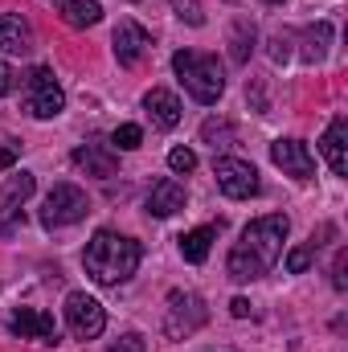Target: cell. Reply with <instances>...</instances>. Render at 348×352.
I'll return each instance as SVG.
<instances>
[{
  "mask_svg": "<svg viewBox=\"0 0 348 352\" xmlns=\"http://www.w3.org/2000/svg\"><path fill=\"white\" fill-rule=\"evenodd\" d=\"M266 4H283V0H266Z\"/></svg>",
  "mask_w": 348,
  "mask_h": 352,
  "instance_id": "cell-33",
  "label": "cell"
},
{
  "mask_svg": "<svg viewBox=\"0 0 348 352\" xmlns=\"http://www.w3.org/2000/svg\"><path fill=\"white\" fill-rule=\"evenodd\" d=\"M213 238H217V226L188 230V234L180 238V254H184V263H205V258H209V246H213Z\"/></svg>",
  "mask_w": 348,
  "mask_h": 352,
  "instance_id": "cell-19",
  "label": "cell"
},
{
  "mask_svg": "<svg viewBox=\"0 0 348 352\" xmlns=\"http://www.w3.org/2000/svg\"><path fill=\"white\" fill-rule=\"evenodd\" d=\"M180 209H184V184L173 180V176L156 180L152 192H148V213H152V217H173Z\"/></svg>",
  "mask_w": 348,
  "mask_h": 352,
  "instance_id": "cell-15",
  "label": "cell"
},
{
  "mask_svg": "<svg viewBox=\"0 0 348 352\" xmlns=\"http://www.w3.org/2000/svg\"><path fill=\"white\" fill-rule=\"evenodd\" d=\"M316 246H320V242L312 238L307 246H295V250H287V270H291V274H303L307 266L316 263Z\"/></svg>",
  "mask_w": 348,
  "mask_h": 352,
  "instance_id": "cell-24",
  "label": "cell"
},
{
  "mask_svg": "<svg viewBox=\"0 0 348 352\" xmlns=\"http://www.w3.org/2000/svg\"><path fill=\"white\" fill-rule=\"evenodd\" d=\"M303 41H307L303 58H307V62H324V54H328V41H332V25H328V21H320L316 29H307V33H303Z\"/></svg>",
  "mask_w": 348,
  "mask_h": 352,
  "instance_id": "cell-21",
  "label": "cell"
},
{
  "mask_svg": "<svg viewBox=\"0 0 348 352\" xmlns=\"http://www.w3.org/2000/svg\"><path fill=\"white\" fill-rule=\"evenodd\" d=\"M70 160H74V168H83L87 176H98V180L115 176V168H119V156L111 144H83V148H74Z\"/></svg>",
  "mask_w": 348,
  "mask_h": 352,
  "instance_id": "cell-13",
  "label": "cell"
},
{
  "mask_svg": "<svg viewBox=\"0 0 348 352\" xmlns=\"http://www.w3.org/2000/svg\"><path fill=\"white\" fill-rule=\"evenodd\" d=\"M8 328H12V336H21V340L58 344V324H54V316L41 311V307H17L12 320H8Z\"/></svg>",
  "mask_w": 348,
  "mask_h": 352,
  "instance_id": "cell-9",
  "label": "cell"
},
{
  "mask_svg": "<svg viewBox=\"0 0 348 352\" xmlns=\"http://www.w3.org/2000/svg\"><path fill=\"white\" fill-rule=\"evenodd\" d=\"M17 156H21L17 144H0V173H8V168L17 164Z\"/></svg>",
  "mask_w": 348,
  "mask_h": 352,
  "instance_id": "cell-29",
  "label": "cell"
},
{
  "mask_svg": "<svg viewBox=\"0 0 348 352\" xmlns=\"http://www.w3.org/2000/svg\"><path fill=\"white\" fill-rule=\"evenodd\" d=\"M12 87H17V74H12V66H8V62H0V98H4V94H12Z\"/></svg>",
  "mask_w": 348,
  "mask_h": 352,
  "instance_id": "cell-30",
  "label": "cell"
},
{
  "mask_svg": "<svg viewBox=\"0 0 348 352\" xmlns=\"http://www.w3.org/2000/svg\"><path fill=\"white\" fill-rule=\"evenodd\" d=\"M90 213V201L87 192L78 188V184H54L50 188V197H45V205H41V226L45 230H62V226H74V221H83Z\"/></svg>",
  "mask_w": 348,
  "mask_h": 352,
  "instance_id": "cell-5",
  "label": "cell"
},
{
  "mask_svg": "<svg viewBox=\"0 0 348 352\" xmlns=\"http://www.w3.org/2000/svg\"><path fill=\"white\" fill-rule=\"evenodd\" d=\"M111 45H115L119 66H140V62H144V54L152 50V37H148V29H144V25H135V21H119V25H115Z\"/></svg>",
  "mask_w": 348,
  "mask_h": 352,
  "instance_id": "cell-11",
  "label": "cell"
},
{
  "mask_svg": "<svg viewBox=\"0 0 348 352\" xmlns=\"http://www.w3.org/2000/svg\"><path fill=\"white\" fill-rule=\"evenodd\" d=\"M29 111H33V119H58L66 111V94L50 66H37L29 74Z\"/></svg>",
  "mask_w": 348,
  "mask_h": 352,
  "instance_id": "cell-8",
  "label": "cell"
},
{
  "mask_svg": "<svg viewBox=\"0 0 348 352\" xmlns=\"http://www.w3.org/2000/svg\"><path fill=\"white\" fill-rule=\"evenodd\" d=\"M254 25L246 21V16H238L234 21V29H230V58L238 62V66H246L250 62V54H254Z\"/></svg>",
  "mask_w": 348,
  "mask_h": 352,
  "instance_id": "cell-20",
  "label": "cell"
},
{
  "mask_svg": "<svg viewBox=\"0 0 348 352\" xmlns=\"http://www.w3.org/2000/svg\"><path fill=\"white\" fill-rule=\"evenodd\" d=\"M287 230H291L287 213H266V217H254V221L242 230V238L234 242L230 258H226L230 278H234V283H254V278H262L270 266L283 258Z\"/></svg>",
  "mask_w": 348,
  "mask_h": 352,
  "instance_id": "cell-1",
  "label": "cell"
},
{
  "mask_svg": "<svg viewBox=\"0 0 348 352\" xmlns=\"http://www.w3.org/2000/svg\"><path fill=\"white\" fill-rule=\"evenodd\" d=\"M345 270H348V250H340V254H336V263H332V287H336V291H345V287H348Z\"/></svg>",
  "mask_w": 348,
  "mask_h": 352,
  "instance_id": "cell-28",
  "label": "cell"
},
{
  "mask_svg": "<svg viewBox=\"0 0 348 352\" xmlns=\"http://www.w3.org/2000/svg\"><path fill=\"white\" fill-rule=\"evenodd\" d=\"M201 140L217 152V148H230L234 144V123H226V119H205L201 123Z\"/></svg>",
  "mask_w": 348,
  "mask_h": 352,
  "instance_id": "cell-22",
  "label": "cell"
},
{
  "mask_svg": "<svg viewBox=\"0 0 348 352\" xmlns=\"http://www.w3.org/2000/svg\"><path fill=\"white\" fill-rule=\"evenodd\" d=\"M213 176H217V188L234 201H246L259 192V168L250 160H238V156H221L213 160Z\"/></svg>",
  "mask_w": 348,
  "mask_h": 352,
  "instance_id": "cell-7",
  "label": "cell"
},
{
  "mask_svg": "<svg viewBox=\"0 0 348 352\" xmlns=\"http://www.w3.org/2000/svg\"><path fill=\"white\" fill-rule=\"evenodd\" d=\"M33 188H37L33 173L8 176V184L0 188V234H12V226H17V217H21V205L33 197Z\"/></svg>",
  "mask_w": 348,
  "mask_h": 352,
  "instance_id": "cell-10",
  "label": "cell"
},
{
  "mask_svg": "<svg viewBox=\"0 0 348 352\" xmlns=\"http://www.w3.org/2000/svg\"><path fill=\"white\" fill-rule=\"evenodd\" d=\"M140 258H144V246L135 238H123L115 230H98L87 242L83 266H87V274L98 287H119V283H127L135 274Z\"/></svg>",
  "mask_w": 348,
  "mask_h": 352,
  "instance_id": "cell-2",
  "label": "cell"
},
{
  "mask_svg": "<svg viewBox=\"0 0 348 352\" xmlns=\"http://www.w3.org/2000/svg\"><path fill=\"white\" fill-rule=\"evenodd\" d=\"M140 144H144V131L135 123H119L115 135H111V148H119V152H135Z\"/></svg>",
  "mask_w": 348,
  "mask_h": 352,
  "instance_id": "cell-23",
  "label": "cell"
},
{
  "mask_svg": "<svg viewBox=\"0 0 348 352\" xmlns=\"http://www.w3.org/2000/svg\"><path fill=\"white\" fill-rule=\"evenodd\" d=\"M173 70L176 78L184 82V90L197 98V102H217L221 90H226V70L213 54H201V50H176L173 54Z\"/></svg>",
  "mask_w": 348,
  "mask_h": 352,
  "instance_id": "cell-3",
  "label": "cell"
},
{
  "mask_svg": "<svg viewBox=\"0 0 348 352\" xmlns=\"http://www.w3.org/2000/svg\"><path fill=\"white\" fill-rule=\"evenodd\" d=\"M320 152H324V160H328L332 173L348 176V119L345 115H336V119L328 123V131H324V140H320Z\"/></svg>",
  "mask_w": 348,
  "mask_h": 352,
  "instance_id": "cell-14",
  "label": "cell"
},
{
  "mask_svg": "<svg viewBox=\"0 0 348 352\" xmlns=\"http://www.w3.org/2000/svg\"><path fill=\"white\" fill-rule=\"evenodd\" d=\"M270 160L287 176H295V180H312V173H316V156L307 152L303 140H274L270 144Z\"/></svg>",
  "mask_w": 348,
  "mask_h": 352,
  "instance_id": "cell-12",
  "label": "cell"
},
{
  "mask_svg": "<svg viewBox=\"0 0 348 352\" xmlns=\"http://www.w3.org/2000/svg\"><path fill=\"white\" fill-rule=\"evenodd\" d=\"M230 311H234L238 320H246V316H250V299H242V295H238V299L230 303Z\"/></svg>",
  "mask_w": 348,
  "mask_h": 352,
  "instance_id": "cell-32",
  "label": "cell"
},
{
  "mask_svg": "<svg viewBox=\"0 0 348 352\" xmlns=\"http://www.w3.org/2000/svg\"><path fill=\"white\" fill-rule=\"evenodd\" d=\"M176 16L180 21H188V25H205V4L201 0H173Z\"/></svg>",
  "mask_w": 348,
  "mask_h": 352,
  "instance_id": "cell-25",
  "label": "cell"
},
{
  "mask_svg": "<svg viewBox=\"0 0 348 352\" xmlns=\"http://www.w3.org/2000/svg\"><path fill=\"white\" fill-rule=\"evenodd\" d=\"M144 111L152 115V123L156 127H164V131H173L176 123H180V98H176L173 90H148L144 94Z\"/></svg>",
  "mask_w": 348,
  "mask_h": 352,
  "instance_id": "cell-17",
  "label": "cell"
},
{
  "mask_svg": "<svg viewBox=\"0 0 348 352\" xmlns=\"http://www.w3.org/2000/svg\"><path fill=\"white\" fill-rule=\"evenodd\" d=\"M287 54H291V50H287V41H283V37H274V41H270V58H274V62H283Z\"/></svg>",
  "mask_w": 348,
  "mask_h": 352,
  "instance_id": "cell-31",
  "label": "cell"
},
{
  "mask_svg": "<svg viewBox=\"0 0 348 352\" xmlns=\"http://www.w3.org/2000/svg\"><path fill=\"white\" fill-rule=\"evenodd\" d=\"M0 50L4 54H29L33 50V29L17 12H0Z\"/></svg>",
  "mask_w": 348,
  "mask_h": 352,
  "instance_id": "cell-16",
  "label": "cell"
},
{
  "mask_svg": "<svg viewBox=\"0 0 348 352\" xmlns=\"http://www.w3.org/2000/svg\"><path fill=\"white\" fill-rule=\"evenodd\" d=\"M144 349H148V340H144L140 332H127L123 340H115V344H111L107 352H144Z\"/></svg>",
  "mask_w": 348,
  "mask_h": 352,
  "instance_id": "cell-27",
  "label": "cell"
},
{
  "mask_svg": "<svg viewBox=\"0 0 348 352\" xmlns=\"http://www.w3.org/2000/svg\"><path fill=\"white\" fill-rule=\"evenodd\" d=\"M205 320H209V307L201 295H193V291L168 295V307H164V336L168 340H188L197 328H205Z\"/></svg>",
  "mask_w": 348,
  "mask_h": 352,
  "instance_id": "cell-4",
  "label": "cell"
},
{
  "mask_svg": "<svg viewBox=\"0 0 348 352\" xmlns=\"http://www.w3.org/2000/svg\"><path fill=\"white\" fill-rule=\"evenodd\" d=\"M54 8L62 12V21L70 29H90L102 21V4L98 0H54Z\"/></svg>",
  "mask_w": 348,
  "mask_h": 352,
  "instance_id": "cell-18",
  "label": "cell"
},
{
  "mask_svg": "<svg viewBox=\"0 0 348 352\" xmlns=\"http://www.w3.org/2000/svg\"><path fill=\"white\" fill-rule=\"evenodd\" d=\"M168 168H173V173H193V168H197V152H188V148H173V152H168Z\"/></svg>",
  "mask_w": 348,
  "mask_h": 352,
  "instance_id": "cell-26",
  "label": "cell"
},
{
  "mask_svg": "<svg viewBox=\"0 0 348 352\" xmlns=\"http://www.w3.org/2000/svg\"><path fill=\"white\" fill-rule=\"evenodd\" d=\"M66 324L74 332V340H98L107 328V311L98 299H90L87 291H70L66 295Z\"/></svg>",
  "mask_w": 348,
  "mask_h": 352,
  "instance_id": "cell-6",
  "label": "cell"
}]
</instances>
